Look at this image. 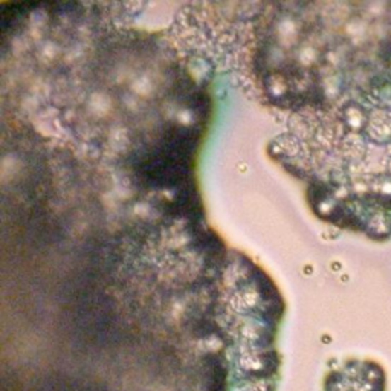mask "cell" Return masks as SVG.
I'll use <instances>...</instances> for the list:
<instances>
[{"label":"cell","instance_id":"obj_1","mask_svg":"<svg viewBox=\"0 0 391 391\" xmlns=\"http://www.w3.org/2000/svg\"><path fill=\"white\" fill-rule=\"evenodd\" d=\"M324 391H387V373L375 361L350 359L329 371Z\"/></svg>","mask_w":391,"mask_h":391}]
</instances>
